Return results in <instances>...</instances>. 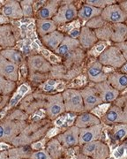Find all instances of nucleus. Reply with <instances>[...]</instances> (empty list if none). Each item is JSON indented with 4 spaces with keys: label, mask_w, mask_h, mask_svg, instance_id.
<instances>
[{
    "label": "nucleus",
    "mask_w": 127,
    "mask_h": 159,
    "mask_svg": "<svg viewBox=\"0 0 127 159\" xmlns=\"http://www.w3.org/2000/svg\"><path fill=\"white\" fill-rule=\"evenodd\" d=\"M50 128V119L35 121L30 125H28V126L13 140L12 143L15 147L28 146L29 144L34 143L42 139L49 132Z\"/></svg>",
    "instance_id": "f257e3e1"
},
{
    "label": "nucleus",
    "mask_w": 127,
    "mask_h": 159,
    "mask_svg": "<svg viewBox=\"0 0 127 159\" xmlns=\"http://www.w3.org/2000/svg\"><path fill=\"white\" fill-rule=\"evenodd\" d=\"M28 118L21 110H16L5 119L1 124L4 127V139L3 142H10L13 140L28 126L26 119Z\"/></svg>",
    "instance_id": "f03ea898"
},
{
    "label": "nucleus",
    "mask_w": 127,
    "mask_h": 159,
    "mask_svg": "<svg viewBox=\"0 0 127 159\" xmlns=\"http://www.w3.org/2000/svg\"><path fill=\"white\" fill-rule=\"evenodd\" d=\"M101 121L106 125L127 124V97L125 95H120L115 102L110 103L101 118Z\"/></svg>",
    "instance_id": "7ed1b4c3"
},
{
    "label": "nucleus",
    "mask_w": 127,
    "mask_h": 159,
    "mask_svg": "<svg viewBox=\"0 0 127 159\" xmlns=\"http://www.w3.org/2000/svg\"><path fill=\"white\" fill-rule=\"evenodd\" d=\"M97 60L103 66L110 67L114 70H119L126 62V59L125 58L121 51L115 44L108 46L100 54Z\"/></svg>",
    "instance_id": "20e7f679"
},
{
    "label": "nucleus",
    "mask_w": 127,
    "mask_h": 159,
    "mask_svg": "<svg viewBox=\"0 0 127 159\" xmlns=\"http://www.w3.org/2000/svg\"><path fill=\"white\" fill-rule=\"evenodd\" d=\"M65 111L72 113H81L85 111L83 99L80 89H68L62 93Z\"/></svg>",
    "instance_id": "39448f33"
},
{
    "label": "nucleus",
    "mask_w": 127,
    "mask_h": 159,
    "mask_svg": "<svg viewBox=\"0 0 127 159\" xmlns=\"http://www.w3.org/2000/svg\"><path fill=\"white\" fill-rule=\"evenodd\" d=\"M45 111L48 119L54 120L65 111L62 93L47 95Z\"/></svg>",
    "instance_id": "423d86ee"
},
{
    "label": "nucleus",
    "mask_w": 127,
    "mask_h": 159,
    "mask_svg": "<svg viewBox=\"0 0 127 159\" xmlns=\"http://www.w3.org/2000/svg\"><path fill=\"white\" fill-rule=\"evenodd\" d=\"M81 152L93 159H107L110 155L109 146L101 140L81 146Z\"/></svg>",
    "instance_id": "0eeeda50"
},
{
    "label": "nucleus",
    "mask_w": 127,
    "mask_h": 159,
    "mask_svg": "<svg viewBox=\"0 0 127 159\" xmlns=\"http://www.w3.org/2000/svg\"><path fill=\"white\" fill-rule=\"evenodd\" d=\"M78 18V9L72 1L68 4H61L57 14L52 19L57 26H61L67 23L72 22Z\"/></svg>",
    "instance_id": "6e6552de"
},
{
    "label": "nucleus",
    "mask_w": 127,
    "mask_h": 159,
    "mask_svg": "<svg viewBox=\"0 0 127 159\" xmlns=\"http://www.w3.org/2000/svg\"><path fill=\"white\" fill-rule=\"evenodd\" d=\"M116 3L107 6L102 11L101 16L106 23L119 24L125 23L127 20V13L120 7L119 4Z\"/></svg>",
    "instance_id": "1a4fd4ad"
},
{
    "label": "nucleus",
    "mask_w": 127,
    "mask_h": 159,
    "mask_svg": "<svg viewBox=\"0 0 127 159\" xmlns=\"http://www.w3.org/2000/svg\"><path fill=\"white\" fill-rule=\"evenodd\" d=\"M80 91L83 99L85 111H92L94 109L103 104L102 99L99 97L97 91L94 89L92 84L82 88L80 89Z\"/></svg>",
    "instance_id": "9d476101"
},
{
    "label": "nucleus",
    "mask_w": 127,
    "mask_h": 159,
    "mask_svg": "<svg viewBox=\"0 0 127 159\" xmlns=\"http://www.w3.org/2000/svg\"><path fill=\"white\" fill-rule=\"evenodd\" d=\"M29 74H46L52 70V66L45 57L42 55H33L28 59Z\"/></svg>",
    "instance_id": "9b49d317"
},
{
    "label": "nucleus",
    "mask_w": 127,
    "mask_h": 159,
    "mask_svg": "<svg viewBox=\"0 0 127 159\" xmlns=\"http://www.w3.org/2000/svg\"><path fill=\"white\" fill-rule=\"evenodd\" d=\"M92 86L97 91L99 97L103 103L110 104L115 102L120 96V93L116 90L115 89H113L107 80L97 84H92Z\"/></svg>",
    "instance_id": "f8f14e48"
},
{
    "label": "nucleus",
    "mask_w": 127,
    "mask_h": 159,
    "mask_svg": "<svg viewBox=\"0 0 127 159\" xmlns=\"http://www.w3.org/2000/svg\"><path fill=\"white\" fill-rule=\"evenodd\" d=\"M63 148H72L80 145V128L75 125H72L67 130L58 134L57 137Z\"/></svg>",
    "instance_id": "ddd939ff"
},
{
    "label": "nucleus",
    "mask_w": 127,
    "mask_h": 159,
    "mask_svg": "<svg viewBox=\"0 0 127 159\" xmlns=\"http://www.w3.org/2000/svg\"><path fill=\"white\" fill-rule=\"evenodd\" d=\"M103 123L80 129V146L81 147L89 142L100 141L103 134Z\"/></svg>",
    "instance_id": "4468645a"
},
{
    "label": "nucleus",
    "mask_w": 127,
    "mask_h": 159,
    "mask_svg": "<svg viewBox=\"0 0 127 159\" xmlns=\"http://www.w3.org/2000/svg\"><path fill=\"white\" fill-rule=\"evenodd\" d=\"M108 74V73L104 71L103 66L97 59L91 63L87 69V79L91 84H97L106 81Z\"/></svg>",
    "instance_id": "2eb2a0df"
},
{
    "label": "nucleus",
    "mask_w": 127,
    "mask_h": 159,
    "mask_svg": "<svg viewBox=\"0 0 127 159\" xmlns=\"http://www.w3.org/2000/svg\"><path fill=\"white\" fill-rule=\"evenodd\" d=\"M0 76L16 82L19 79V66L0 55Z\"/></svg>",
    "instance_id": "dca6fc26"
},
{
    "label": "nucleus",
    "mask_w": 127,
    "mask_h": 159,
    "mask_svg": "<svg viewBox=\"0 0 127 159\" xmlns=\"http://www.w3.org/2000/svg\"><path fill=\"white\" fill-rule=\"evenodd\" d=\"M78 41L80 43V48H81L84 51H90L99 42L95 32L92 29L87 28L86 26L81 27V34Z\"/></svg>",
    "instance_id": "f3484780"
},
{
    "label": "nucleus",
    "mask_w": 127,
    "mask_h": 159,
    "mask_svg": "<svg viewBox=\"0 0 127 159\" xmlns=\"http://www.w3.org/2000/svg\"><path fill=\"white\" fill-rule=\"evenodd\" d=\"M107 81L113 89L118 91L120 95L127 89V74L122 73L119 70L109 73Z\"/></svg>",
    "instance_id": "a211bd4d"
},
{
    "label": "nucleus",
    "mask_w": 127,
    "mask_h": 159,
    "mask_svg": "<svg viewBox=\"0 0 127 159\" xmlns=\"http://www.w3.org/2000/svg\"><path fill=\"white\" fill-rule=\"evenodd\" d=\"M60 3L61 1L58 0L46 1L45 5L35 12L36 20H52L58 12L61 5Z\"/></svg>",
    "instance_id": "6ab92c4d"
},
{
    "label": "nucleus",
    "mask_w": 127,
    "mask_h": 159,
    "mask_svg": "<svg viewBox=\"0 0 127 159\" xmlns=\"http://www.w3.org/2000/svg\"><path fill=\"white\" fill-rule=\"evenodd\" d=\"M64 67L67 68L69 71H76L75 68L80 67L81 64L85 58V53L81 48H78L69 54H67L64 57ZM80 72V71H77Z\"/></svg>",
    "instance_id": "aec40b11"
},
{
    "label": "nucleus",
    "mask_w": 127,
    "mask_h": 159,
    "mask_svg": "<svg viewBox=\"0 0 127 159\" xmlns=\"http://www.w3.org/2000/svg\"><path fill=\"white\" fill-rule=\"evenodd\" d=\"M102 124L101 119L91 111H84L80 113L76 117L74 125L78 128H86L92 125Z\"/></svg>",
    "instance_id": "412c9836"
},
{
    "label": "nucleus",
    "mask_w": 127,
    "mask_h": 159,
    "mask_svg": "<svg viewBox=\"0 0 127 159\" xmlns=\"http://www.w3.org/2000/svg\"><path fill=\"white\" fill-rule=\"evenodd\" d=\"M64 36H65V34H64L63 32L57 30V31H54L50 34L42 37L41 43L48 50L56 51L59 45L61 44Z\"/></svg>",
    "instance_id": "4be33fe9"
},
{
    "label": "nucleus",
    "mask_w": 127,
    "mask_h": 159,
    "mask_svg": "<svg viewBox=\"0 0 127 159\" xmlns=\"http://www.w3.org/2000/svg\"><path fill=\"white\" fill-rule=\"evenodd\" d=\"M2 12L6 17L10 19L18 20L23 17L22 8L20 6V3L18 1H13V0L7 1L2 8Z\"/></svg>",
    "instance_id": "5701e85b"
},
{
    "label": "nucleus",
    "mask_w": 127,
    "mask_h": 159,
    "mask_svg": "<svg viewBox=\"0 0 127 159\" xmlns=\"http://www.w3.org/2000/svg\"><path fill=\"white\" fill-rule=\"evenodd\" d=\"M80 48V43L78 39L72 38L68 35H65L64 38L62 41L61 44L59 45L56 52V55L60 57H64L67 54H69L70 52L74 51L76 49Z\"/></svg>",
    "instance_id": "b1692460"
},
{
    "label": "nucleus",
    "mask_w": 127,
    "mask_h": 159,
    "mask_svg": "<svg viewBox=\"0 0 127 159\" xmlns=\"http://www.w3.org/2000/svg\"><path fill=\"white\" fill-rule=\"evenodd\" d=\"M102 11L103 10L98 9L96 7H94L90 5H87L85 3L78 10V19L80 20L81 22H83L85 25L88 20H92L93 18L101 16Z\"/></svg>",
    "instance_id": "393cba45"
},
{
    "label": "nucleus",
    "mask_w": 127,
    "mask_h": 159,
    "mask_svg": "<svg viewBox=\"0 0 127 159\" xmlns=\"http://www.w3.org/2000/svg\"><path fill=\"white\" fill-rule=\"evenodd\" d=\"M15 35L12 28L9 25L0 27V47L9 49L15 43Z\"/></svg>",
    "instance_id": "a878e982"
},
{
    "label": "nucleus",
    "mask_w": 127,
    "mask_h": 159,
    "mask_svg": "<svg viewBox=\"0 0 127 159\" xmlns=\"http://www.w3.org/2000/svg\"><path fill=\"white\" fill-rule=\"evenodd\" d=\"M111 25V38L112 44H117L127 40V25L125 23L110 24Z\"/></svg>",
    "instance_id": "bb28decb"
},
{
    "label": "nucleus",
    "mask_w": 127,
    "mask_h": 159,
    "mask_svg": "<svg viewBox=\"0 0 127 159\" xmlns=\"http://www.w3.org/2000/svg\"><path fill=\"white\" fill-rule=\"evenodd\" d=\"M36 30L41 38L58 30L57 24L53 20H36Z\"/></svg>",
    "instance_id": "cd10ccee"
},
{
    "label": "nucleus",
    "mask_w": 127,
    "mask_h": 159,
    "mask_svg": "<svg viewBox=\"0 0 127 159\" xmlns=\"http://www.w3.org/2000/svg\"><path fill=\"white\" fill-rule=\"evenodd\" d=\"M0 55L3 56V57L6 58L7 60L11 61L15 65H20L23 63V56L22 54L20 52V51H16V50H13V49H4L0 51Z\"/></svg>",
    "instance_id": "c85d7f7f"
},
{
    "label": "nucleus",
    "mask_w": 127,
    "mask_h": 159,
    "mask_svg": "<svg viewBox=\"0 0 127 159\" xmlns=\"http://www.w3.org/2000/svg\"><path fill=\"white\" fill-rule=\"evenodd\" d=\"M46 150L49 155L51 157L52 159H59L63 154V147L57 138L51 139L48 142Z\"/></svg>",
    "instance_id": "c756f323"
},
{
    "label": "nucleus",
    "mask_w": 127,
    "mask_h": 159,
    "mask_svg": "<svg viewBox=\"0 0 127 159\" xmlns=\"http://www.w3.org/2000/svg\"><path fill=\"white\" fill-rule=\"evenodd\" d=\"M127 137V124L114 125L111 139L115 142H123Z\"/></svg>",
    "instance_id": "7c9ffc66"
},
{
    "label": "nucleus",
    "mask_w": 127,
    "mask_h": 159,
    "mask_svg": "<svg viewBox=\"0 0 127 159\" xmlns=\"http://www.w3.org/2000/svg\"><path fill=\"white\" fill-rule=\"evenodd\" d=\"M16 88V83L0 76V96H9Z\"/></svg>",
    "instance_id": "2f4dec72"
},
{
    "label": "nucleus",
    "mask_w": 127,
    "mask_h": 159,
    "mask_svg": "<svg viewBox=\"0 0 127 159\" xmlns=\"http://www.w3.org/2000/svg\"><path fill=\"white\" fill-rule=\"evenodd\" d=\"M99 41L103 42H110L111 38V25L107 23L103 28L94 31Z\"/></svg>",
    "instance_id": "473e14b6"
},
{
    "label": "nucleus",
    "mask_w": 127,
    "mask_h": 159,
    "mask_svg": "<svg viewBox=\"0 0 127 159\" xmlns=\"http://www.w3.org/2000/svg\"><path fill=\"white\" fill-rule=\"evenodd\" d=\"M34 2L32 0H24L20 2L23 11V17L32 18L34 16Z\"/></svg>",
    "instance_id": "72a5a7b5"
},
{
    "label": "nucleus",
    "mask_w": 127,
    "mask_h": 159,
    "mask_svg": "<svg viewBox=\"0 0 127 159\" xmlns=\"http://www.w3.org/2000/svg\"><path fill=\"white\" fill-rule=\"evenodd\" d=\"M106 24H107V23L105 22V20L102 18V16H97V17L93 18L92 20H88V21H87L85 25H83V26H86L88 29H92L94 31H95V30H97V29L103 28V27L105 26Z\"/></svg>",
    "instance_id": "f704fd0d"
},
{
    "label": "nucleus",
    "mask_w": 127,
    "mask_h": 159,
    "mask_svg": "<svg viewBox=\"0 0 127 159\" xmlns=\"http://www.w3.org/2000/svg\"><path fill=\"white\" fill-rule=\"evenodd\" d=\"M85 3L87 5L94 6V7H96L98 9L103 10L104 8H106L107 6L116 4V1H115V0H87Z\"/></svg>",
    "instance_id": "c9c22d12"
},
{
    "label": "nucleus",
    "mask_w": 127,
    "mask_h": 159,
    "mask_svg": "<svg viewBox=\"0 0 127 159\" xmlns=\"http://www.w3.org/2000/svg\"><path fill=\"white\" fill-rule=\"evenodd\" d=\"M110 43L109 42H103V41H99L98 43L95 45L93 47L92 49L89 51L90 55H92L94 57H98L100 56V54L108 47L110 46Z\"/></svg>",
    "instance_id": "e433bc0d"
},
{
    "label": "nucleus",
    "mask_w": 127,
    "mask_h": 159,
    "mask_svg": "<svg viewBox=\"0 0 127 159\" xmlns=\"http://www.w3.org/2000/svg\"><path fill=\"white\" fill-rule=\"evenodd\" d=\"M29 159H52V157L47 152V150L40 149V150H36L31 154Z\"/></svg>",
    "instance_id": "4c0bfd02"
},
{
    "label": "nucleus",
    "mask_w": 127,
    "mask_h": 159,
    "mask_svg": "<svg viewBox=\"0 0 127 159\" xmlns=\"http://www.w3.org/2000/svg\"><path fill=\"white\" fill-rule=\"evenodd\" d=\"M81 27L82 26H79V27H76V28H72V29H69L67 31V34H65V35H68V36L72 37V38H74V39H79L80 34H81Z\"/></svg>",
    "instance_id": "58836bf2"
},
{
    "label": "nucleus",
    "mask_w": 127,
    "mask_h": 159,
    "mask_svg": "<svg viewBox=\"0 0 127 159\" xmlns=\"http://www.w3.org/2000/svg\"><path fill=\"white\" fill-rule=\"evenodd\" d=\"M116 46H117V48L121 51V52L123 53L125 58L126 59L127 61V40L123 42V43H117V44H115Z\"/></svg>",
    "instance_id": "ea45409f"
},
{
    "label": "nucleus",
    "mask_w": 127,
    "mask_h": 159,
    "mask_svg": "<svg viewBox=\"0 0 127 159\" xmlns=\"http://www.w3.org/2000/svg\"><path fill=\"white\" fill-rule=\"evenodd\" d=\"M44 142H45V141L43 140L42 142L33 143V145H32V147H31V148H34V149H38V150H40V149H43L42 148H43V144H44Z\"/></svg>",
    "instance_id": "a19ab883"
},
{
    "label": "nucleus",
    "mask_w": 127,
    "mask_h": 159,
    "mask_svg": "<svg viewBox=\"0 0 127 159\" xmlns=\"http://www.w3.org/2000/svg\"><path fill=\"white\" fill-rule=\"evenodd\" d=\"M118 3H119L120 7H121L122 9L127 13V1H120V2H118Z\"/></svg>",
    "instance_id": "79ce46f5"
},
{
    "label": "nucleus",
    "mask_w": 127,
    "mask_h": 159,
    "mask_svg": "<svg viewBox=\"0 0 127 159\" xmlns=\"http://www.w3.org/2000/svg\"><path fill=\"white\" fill-rule=\"evenodd\" d=\"M3 139H4V127L0 123V142H3Z\"/></svg>",
    "instance_id": "37998d69"
},
{
    "label": "nucleus",
    "mask_w": 127,
    "mask_h": 159,
    "mask_svg": "<svg viewBox=\"0 0 127 159\" xmlns=\"http://www.w3.org/2000/svg\"><path fill=\"white\" fill-rule=\"evenodd\" d=\"M119 71H121L122 73H125V74H127V61L125 62V64L122 66L121 68L119 69Z\"/></svg>",
    "instance_id": "c03bdc74"
},
{
    "label": "nucleus",
    "mask_w": 127,
    "mask_h": 159,
    "mask_svg": "<svg viewBox=\"0 0 127 159\" xmlns=\"http://www.w3.org/2000/svg\"><path fill=\"white\" fill-rule=\"evenodd\" d=\"M78 159H93V158L92 157H87V156H86V155H83V154L81 153L78 156Z\"/></svg>",
    "instance_id": "a18cd8bd"
},
{
    "label": "nucleus",
    "mask_w": 127,
    "mask_h": 159,
    "mask_svg": "<svg viewBox=\"0 0 127 159\" xmlns=\"http://www.w3.org/2000/svg\"><path fill=\"white\" fill-rule=\"evenodd\" d=\"M10 147L9 145H7V144H0V150H4V149H6V148H8Z\"/></svg>",
    "instance_id": "49530a36"
},
{
    "label": "nucleus",
    "mask_w": 127,
    "mask_h": 159,
    "mask_svg": "<svg viewBox=\"0 0 127 159\" xmlns=\"http://www.w3.org/2000/svg\"><path fill=\"white\" fill-rule=\"evenodd\" d=\"M124 95H125V96H126V97H127V93H125V94H124Z\"/></svg>",
    "instance_id": "de8ad7c7"
}]
</instances>
